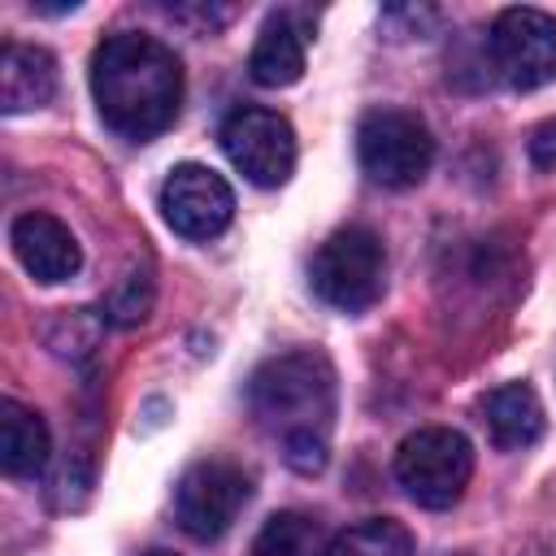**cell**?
<instances>
[{"mask_svg": "<svg viewBox=\"0 0 556 556\" xmlns=\"http://www.w3.org/2000/svg\"><path fill=\"white\" fill-rule=\"evenodd\" d=\"M248 408L265 426V434L278 439L291 469H326L334 426V369L321 352L300 348L269 356L248 378Z\"/></svg>", "mask_w": 556, "mask_h": 556, "instance_id": "6da1fadb", "label": "cell"}, {"mask_svg": "<svg viewBox=\"0 0 556 556\" xmlns=\"http://www.w3.org/2000/svg\"><path fill=\"white\" fill-rule=\"evenodd\" d=\"M91 96L109 130L143 143L178 117L182 65L161 39L117 30L91 52Z\"/></svg>", "mask_w": 556, "mask_h": 556, "instance_id": "7a4b0ae2", "label": "cell"}, {"mask_svg": "<svg viewBox=\"0 0 556 556\" xmlns=\"http://www.w3.org/2000/svg\"><path fill=\"white\" fill-rule=\"evenodd\" d=\"M387 278V252L382 239L369 226H343L334 230L308 261V282L313 291L339 308V313H361L382 295Z\"/></svg>", "mask_w": 556, "mask_h": 556, "instance_id": "3957f363", "label": "cell"}, {"mask_svg": "<svg viewBox=\"0 0 556 556\" xmlns=\"http://www.w3.org/2000/svg\"><path fill=\"white\" fill-rule=\"evenodd\" d=\"M473 473V447L460 430L426 426L408 434L395 452V478L421 508H452Z\"/></svg>", "mask_w": 556, "mask_h": 556, "instance_id": "277c9868", "label": "cell"}, {"mask_svg": "<svg viewBox=\"0 0 556 556\" xmlns=\"http://www.w3.org/2000/svg\"><path fill=\"white\" fill-rule=\"evenodd\" d=\"M356 156L361 169L378 187H413L426 178L434 161L430 126L408 109H369L356 126Z\"/></svg>", "mask_w": 556, "mask_h": 556, "instance_id": "5b68a950", "label": "cell"}, {"mask_svg": "<svg viewBox=\"0 0 556 556\" xmlns=\"http://www.w3.org/2000/svg\"><path fill=\"white\" fill-rule=\"evenodd\" d=\"M248 495H252V482H248V473L239 465H230V460H195L174 486V521L195 543H213L235 526V517L243 513Z\"/></svg>", "mask_w": 556, "mask_h": 556, "instance_id": "8992f818", "label": "cell"}, {"mask_svg": "<svg viewBox=\"0 0 556 556\" xmlns=\"http://www.w3.org/2000/svg\"><path fill=\"white\" fill-rule=\"evenodd\" d=\"M486 52L513 91H534L556 78V17L543 9H504L491 22Z\"/></svg>", "mask_w": 556, "mask_h": 556, "instance_id": "52a82bcc", "label": "cell"}, {"mask_svg": "<svg viewBox=\"0 0 556 556\" xmlns=\"http://www.w3.org/2000/svg\"><path fill=\"white\" fill-rule=\"evenodd\" d=\"M222 148L230 165L256 187H282L295 169V130L282 113L243 104L222 122Z\"/></svg>", "mask_w": 556, "mask_h": 556, "instance_id": "ba28073f", "label": "cell"}, {"mask_svg": "<svg viewBox=\"0 0 556 556\" xmlns=\"http://www.w3.org/2000/svg\"><path fill=\"white\" fill-rule=\"evenodd\" d=\"M161 217L174 235L182 239H213L230 226L235 217V191L222 174H213L208 165H174L161 182Z\"/></svg>", "mask_w": 556, "mask_h": 556, "instance_id": "9c48e42d", "label": "cell"}, {"mask_svg": "<svg viewBox=\"0 0 556 556\" xmlns=\"http://www.w3.org/2000/svg\"><path fill=\"white\" fill-rule=\"evenodd\" d=\"M9 243L22 261V269L35 282H65L78 274L83 265V248L74 239V230L65 222H56L52 213H22L9 226Z\"/></svg>", "mask_w": 556, "mask_h": 556, "instance_id": "30bf717a", "label": "cell"}, {"mask_svg": "<svg viewBox=\"0 0 556 556\" xmlns=\"http://www.w3.org/2000/svg\"><path fill=\"white\" fill-rule=\"evenodd\" d=\"M56 96V61L39 43H4L0 48V109L30 113Z\"/></svg>", "mask_w": 556, "mask_h": 556, "instance_id": "8fae6325", "label": "cell"}, {"mask_svg": "<svg viewBox=\"0 0 556 556\" xmlns=\"http://www.w3.org/2000/svg\"><path fill=\"white\" fill-rule=\"evenodd\" d=\"M478 408H482L491 443L504 452H517V447H530L543 439V404L530 382H504V387L486 391Z\"/></svg>", "mask_w": 556, "mask_h": 556, "instance_id": "7c38bea8", "label": "cell"}, {"mask_svg": "<svg viewBox=\"0 0 556 556\" xmlns=\"http://www.w3.org/2000/svg\"><path fill=\"white\" fill-rule=\"evenodd\" d=\"M248 74L261 87H291L304 74V30L295 26L291 13H274L248 56Z\"/></svg>", "mask_w": 556, "mask_h": 556, "instance_id": "4fadbf2b", "label": "cell"}, {"mask_svg": "<svg viewBox=\"0 0 556 556\" xmlns=\"http://www.w3.org/2000/svg\"><path fill=\"white\" fill-rule=\"evenodd\" d=\"M48 426L35 408L4 400L0 404V465L9 478H35L48 465Z\"/></svg>", "mask_w": 556, "mask_h": 556, "instance_id": "5bb4252c", "label": "cell"}, {"mask_svg": "<svg viewBox=\"0 0 556 556\" xmlns=\"http://www.w3.org/2000/svg\"><path fill=\"white\" fill-rule=\"evenodd\" d=\"M326 534L313 517L304 513H274L256 543H252V556H326Z\"/></svg>", "mask_w": 556, "mask_h": 556, "instance_id": "9a60e30c", "label": "cell"}, {"mask_svg": "<svg viewBox=\"0 0 556 556\" xmlns=\"http://www.w3.org/2000/svg\"><path fill=\"white\" fill-rule=\"evenodd\" d=\"M326 556H413V534L391 517H369L334 534Z\"/></svg>", "mask_w": 556, "mask_h": 556, "instance_id": "2e32d148", "label": "cell"}, {"mask_svg": "<svg viewBox=\"0 0 556 556\" xmlns=\"http://www.w3.org/2000/svg\"><path fill=\"white\" fill-rule=\"evenodd\" d=\"M148 308H152V278H148V269H143V274L130 269V274L117 282V291L109 295V304H104L109 321H117V326H135V321H143Z\"/></svg>", "mask_w": 556, "mask_h": 556, "instance_id": "e0dca14e", "label": "cell"}, {"mask_svg": "<svg viewBox=\"0 0 556 556\" xmlns=\"http://www.w3.org/2000/svg\"><path fill=\"white\" fill-rule=\"evenodd\" d=\"M530 161L539 169H556V117H547L534 135H530Z\"/></svg>", "mask_w": 556, "mask_h": 556, "instance_id": "ac0fdd59", "label": "cell"}, {"mask_svg": "<svg viewBox=\"0 0 556 556\" xmlns=\"http://www.w3.org/2000/svg\"><path fill=\"white\" fill-rule=\"evenodd\" d=\"M174 17H182V22H200V35H208V30H217L222 22H230V9H204V4H191V9H169Z\"/></svg>", "mask_w": 556, "mask_h": 556, "instance_id": "d6986e66", "label": "cell"}, {"mask_svg": "<svg viewBox=\"0 0 556 556\" xmlns=\"http://www.w3.org/2000/svg\"><path fill=\"white\" fill-rule=\"evenodd\" d=\"M143 556H174V552H143Z\"/></svg>", "mask_w": 556, "mask_h": 556, "instance_id": "ffe728a7", "label": "cell"}]
</instances>
